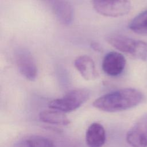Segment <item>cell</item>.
<instances>
[{"label": "cell", "mask_w": 147, "mask_h": 147, "mask_svg": "<svg viewBox=\"0 0 147 147\" xmlns=\"http://www.w3.org/2000/svg\"><path fill=\"white\" fill-rule=\"evenodd\" d=\"M142 94L138 90L126 88L106 94L95 99L92 105L106 112H116L133 108L143 100Z\"/></svg>", "instance_id": "6da1fadb"}, {"label": "cell", "mask_w": 147, "mask_h": 147, "mask_svg": "<svg viewBox=\"0 0 147 147\" xmlns=\"http://www.w3.org/2000/svg\"><path fill=\"white\" fill-rule=\"evenodd\" d=\"M90 94V92L86 89L72 90L67 92L63 97L51 100L48 106L51 109L64 113L71 112L86 102L88 99Z\"/></svg>", "instance_id": "3957f363"}, {"label": "cell", "mask_w": 147, "mask_h": 147, "mask_svg": "<svg viewBox=\"0 0 147 147\" xmlns=\"http://www.w3.org/2000/svg\"><path fill=\"white\" fill-rule=\"evenodd\" d=\"M92 3L97 13L110 17L125 16L131 9L129 0H92Z\"/></svg>", "instance_id": "277c9868"}, {"label": "cell", "mask_w": 147, "mask_h": 147, "mask_svg": "<svg viewBox=\"0 0 147 147\" xmlns=\"http://www.w3.org/2000/svg\"><path fill=\"white\" fill-rule=\"evenodd\" d=\"M129 26L136 33L147 34V10L142 12L134 18Z\"/></svg>", "instance_id": "4fadbf2b"}, {"label": "cell", "mask_w": 147, "mask_h": 147, "mask_svg": "<svg viewBox=\"0 0 147 147\" xmlns=\"http://www.w3.org/2000/svg\"><path fill=\"white\" fill-rule=\"evenodd\" d=\"M126 65V59L122 54L117 52L107 53L102 61L103 71L111 76H117L123 71Z\"/></svg>", "instance_id": "52a82bcc"}, {"label": "cell", "mask_w": 147, "mask_h": 147, "mask_svg": "<svg viewBox=\"0 0 147 147\" xmlns=\"http://www.w3.org/2000/svg\"><path fill=\"white\" fill-rule=\"evenodd\" d=\"M53 13L62 24L68 25L74 18V10L71 5L65 0H57L53 5Z\"/></svg>", "instance_id": "30bf717a"}, {"label": "cell", "mask_w": 147, "mask_h": 147, "mask_svg": "<svg viewBox=\"0 0 147 147\" xmlns=\"http://www.w3.org/2000/svg\"><path fill=\"white\" fill-rule=\"evenodd\" d=\"M126 139L132 147H147V113L129 130Z\"/></svg>", "instance_id": "5b68a950"}, {"label": "cell", "mask_w": 147, "mask_h": 147, "mask_svg": "<svg viewBox=\"0 0 147 147\" xmlns=\"http://www.w3.org/2000/svg\"><path fill=\"white\" fill-rule=\"evenodd\" d=\"M17 147H56L53 142L45 137L33 136L18 144Z\"/></svg>", "instance_id": "7c38bea8"}, {"label": "cell", "mask_w": 147, "mask_h": 147, "mask_svg": "<svg viewBox=\"0 0 147 147\" xmlns=\"http://www.w3.org/2000/svg\"><path fill=\"white\" fill-rule=\"evenodd\" d=\"M107 41L114 48L123 53L147 61V43L145 42L121 35L110 36Z\"/></svg>", "instance_id": "7a4b0ae2"}, {"label": "cell", "mask_w": 147, "mask_h": 147, "mask_svg": "<svg viewBox=\"0 0 147 147\" xmlns=\"http://www.w3.org/2000/svg\"><path fill=\"white\" fill-rule=\"evenodd\" d=\"M39 118L43 122L50 124L68 125L71 122L64 113L53 109L41 111Z\"/></svg>", "instance_id": "8fae6325"}, {"label": "cell", "mask_w": 147, "mask_h": 147, "mask_svg": "<svg viewBox=\"0 0 147 147\" xmlns=\"http://www.w3.org/2000/svg\"><path fill=\"white\" fill-rule=\"evenodd\" d=\"M86 141L88 147H102L106 141L103 126L97 122L91 123L86 131Z\"/></svg>", "instance_id": "9c48e42d"}, {"label": "cell", "mask_w": 147, "mask_h": 147, "mask_svg": "<svg viewBox=\"0 0 147 147\" xmlns=\"http://www.w3.org/2000/svg\"><path fill=\"white\" fill-rule=\"evenodd\" d=\"M17 66L21 74L26 79L33 81L37 76L36 61L30 52L25 49L18 51L16 54Z\"/></svg>", "instance_id": "8992f818"}, {"label": "cell", "mask_w": 147, "mask_h": 147, "mask_svg": "<svg viewBox=\"0 0 147 147\" xmlns=\"http://www.w3.org/2000/svg\"><path fill=\"white\" fill-rule=\"evenodd\" d=\"M91 48L96 52H101L102 51V48L101 46L96 42H92L91 44Z\"/></svg>", "instance_id": "5bb4252c"}, {"label": "cell", "mask_w": 147, "mask_h": 147, "mask_svg": "<svg viewBox=\"0 0 147 147\" xmlns=\"http://www.w3.org/2000/svg\"><path fill=\"white\" fill-rule=\"evenodd\" d=\"M74 65L86 80H94L98 76L94 61L88 56L83 55L78 57L74 61Z\"/></svg>", "instance_id": "ba28073f"}]
</instances>
